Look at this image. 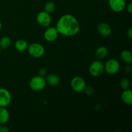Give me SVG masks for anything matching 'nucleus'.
<instances>
[{
    "label": "nucleus",
    "mask_w": 132,
    "mask_h": 132,
    "mask_svg": "<svg viewBox=\"0 0 132 132\" xmlns=\"http://www.w3.org/2000/svg\"><path fill=\"white\" fill-rule=\"evenodd\" d=\"M55 28L59 34L66 37H72L79 32L81 27L76 17L72 14H66L58 19Z\"/></svg>",
    "instance_id": "1"
},
{
    "label": "nucleus",
    "mask_w": 132,
    "mask_h": 132,
    "mask_svg": "<svg viewBox=\"0 0 132 132\" xmlns=\"http://www.w3.org/2000/svg\"><path fill=\"white\" fill-rule=\"evenodd\" d=\"M28 52L31 57L34 58H40L45 55V48L43 45L39 43H32L28 45Z\"/></svg>",
    "instance_id": "2"
},
{
    "label": "nucleus",
    "mask_w": 132,
    "mask_h": 132,
    "mask_svg": "<svg viewBox=\"0 0 132 132\" xmlns=\"http://www.w3.org/2000/svg\"><path fill=\"white\" fill-rule=\"evenodd\" d=\"M46 85V79L44 77L37 76L32 77L29 81V87L35 92H40L43 90Z\"/></svg>",
    "instance_id": "3"
},
{
    "label": "nucleus",
    "mask_w": 132,
    "mask_h": 132,
    "mask_svg": "<svg viewBox=\"0 0 132 132\" xmlns=\"http://www.w3.org/2000/svg\"><path fill=\"white\" fill-rule=\"evenodd\" d=\"M89 72L94 77H100L104 72V64L101 60L94 61L89 66Z\"/></svg>",
    "instance_id": "4"
},
{
    "label": "nucleus",
    "mask_w": 132,
    "mask_h": 132,
    "mask_svg": "<svg viewBox=\"0 0 132 132\" xmlns=\"http://www.w3.org/2000/svg\"><path fill=\"white\" fill-rule=\"evenodd\" d=\"M120 68L121 65L119 62L116 59H109L104 64V71L110 75H114L118 73Z\"/></svg>",
    "instance_id": "5"
},
{
    "label": "nucleus",
    "mask_w": 132,
    "mask_h": 132,
    "mask_svg": "<svg viewBox=\"0 0 132 132\" xmlns=\"http://www.w3.org/2000/svg\"><path fill=\"white\" fill-rule=\"evenodd\" d=\"M36 21L39 25L42 27H50L52 23V18L50 16V14L49 13L46 12L45 10L39 12L37 14L36 16Z\"/></svg>",
    "instance_id": "6"
},
{
    "label": "nucleus",
    "mask_w": 132,
    "mask_h": 132,
    "mask_svg": "<svg viewBox=\"0 0 132 132\" xmlns=\"http://www.w3.org/2000/svg\"><path fill=\"white\" fill-rule=\"evenodd\" d=\"M86 85L85 80L80 76H76L73 77L70 81L71 88L75 92H82Z\"/></svg>",
    "instance_id": "7"
},
{
    "label": "nucleus",
    "mask_w": 132,
    "mask_h": 132,
    "mask_svg": "<svg viewBox=\"0 0 132 132\" xmlns=\"http://www.w3.org/2000/svg\"><path fill=\"white\" fill-rule=\"evenodd\" d=\"M12 101V95L6 88H0V107H6L10 105Z\"/></svg>",
    "instance_id": "8"
},
{
    "label": "nucleus",
    "mask_w": 132,
    "mask_h": 132,
    "mask_svg": "<svg viewBox=\"0 0 132 132\" xmlns=\"http://www.w3.org/2000/svg\"><path fill=\"white\" fill-rule=\"evenodd\" d=\"M59 32L55 27H47L45 31L44 32V38L48 42H54L59 36Z\"/></svg>",
    "instance_id": "9"
},
{
    "label": "nucleus",
    "mask_w": 132,
    "mask_h": 132,
    "mask_svg": "<svg viewBox=\"0 0 132 132\" xmlns=\"http://www.w3.org/2000/svg\"><path fill=\"white\" fill-rule=\"evenodd\" d=\"M108 5L115 12H121L126 6L125 0H108Z\"/></svg>",
    "instance_id": "10"
},
{
    "label": "nucleus",
    "mask_w": 132,
    "mask_h": 132,
    "mask_svg": "<svg viewBox=\"0 0 132 132\" xmlns=\"http://www.w3.org/2000/svg\"><path fill=\"white\" fill-rule=\"evenodd\" d=\"M97 30L99 34L104 37H108L112 34V28L109 24L105 22H102L98 24Z\"/></svg>",
    "instance_id": "11"
},
{
    "label": "nucleus",
    "mask_w": 132,
    "mask_h": 132,
    "mask_svg": "<svg viewBox=\"0 0 132 132\" xmlns=\"http://www.w3.org/2000/svg\"><path fill=\"white\" fill-rule=\"evenodd\" d=\"M46 82L52 86H56L60 83V77L55 73H50L46 75Z\"/></svg>",
    "instance_id": "12"
},
{
    "label": "nucleus",
    "mask_w": 132,
    "mask_h": 132,
    "mask_svg": "<svg viewBox=\"0 0 132 132\" xmlns=\"http://www.w3.org/2000/svg\"><path fill=\"white\" fill-rule=\"evenodd\" d=\"M10 119V113L5 107H0V125H5Z\"/></svg>",
    "instance_id": "13"
},
{
    "label": "nucleus",
    "mask_w": 132,
    "mask_h": 132,
    "mask_svg": "<svg viewBox=\"0 0 132 132\" xmlns=\"http://www.w3.org/2000/svg\"><path fill=\"white\" fill-rule=\"evenodd\" d=\"M121 99L123 103L128 105L132 104V91L130 89H125L121 94Z\"/></svg>",
    "instance_id": "14"
},
{
    "label": "nucleus",
    "mask_w": 132,
    "mask_h": 132,
    "mask_svg": "<svg viewBox=\"0 0 132 132\" xmlns=\"http://www.w3.org/2000/svg\"><path fill=\"white\" fill-rule=\"evenodd\" d=\"M28 43L23 39H19L15 42L14 47L18 52H24L27 50L28 46Z\"/></svg>",
    "instance_id": "15"
},
{
    "label": "nucleus",
    "mask_w": 132,
    "mask_h": 132,
    "mask_svg": "<svg viewBox=\"0 0 132 132\" xmlns=\"http://www.w3.org/2000/svg\"><path fill=\"white\" fill-rule=\"evenodd\" d=\"M108 54V50L106 47L104 46H101L96 49L95 52V56L98 60H102L107 56Z\"/></svg>",
    "instance_id": "16"
},
{
    "label": "nucleus",
    "mask_w": 132,
    "mask_h": 132,
    "mask_svg": "<svg viewBox=\"0 0 132 132\" xmlns=\"http://www.w3.org/2000/svg\"><path fill=\"white\" fill-rule=\"evenodd\" d=\"M121 59L122 61L126 63V64H131L132 63V54L130 51L128 50H125L121 52L120 54Z\"/></svg>",
    "instance_id": "17"
},
{
    "label": "nucleus",
    "mask_w": 132,
    "mask_h": 132,
    "mask_svg": "<svg viewBox=\"0 0 132 132\" xmlns=\"http://www.w3.org/2000/svg\"><path fill=\"white\" fill-rule=\"evenodd\" d=\"M12 43L11 39L8 36H3L0 39V47L1 49L6 50L9 48Z\"/></svg>",
    "instance_id": "18"
},
{
    "label": "nucleus",
    "mask_w": 132,
    "mask_h": 132,
    "mask_svg": "<svg viewBox=\"0 0 132 132\" xmlns=\"http://www.w3.org/2000/svg\"><path fill=\"white\" fill-rule=\"evenodd\" d=\"M55 9V5L53 1H48L45 3V6H44V10L46 12L51 14L54 12Z\"/></svg>",
    "instance_id": "19"
},
{
    "label": "nucleus",
    "mask_w": 132,
    "mask_h": 132,
    "mask_svg": "<svg viewBox=\"0 0 132 132\" xmlns=\"http://www.w3.org/2000/svg\"><path fill=\"white\" fill-rule=\"evenodd\" d=\"M120 86H121V88L123 90L129 88L130 86V82L128 79L123 78L122 79H121V82H120Z\"/></svg>",
    "instance_id": "20"
},
{
    "label": "nucleus",
    "mask_w": 132,
    "mask_h": 132,
    "mask_svg": "<svg viewBox=\"0 0 132 132\" xmlns=\"http://www.w3.org/2000/svg\"><path fill=\"white\" fill-rule=\"evenodd\" d=\"M83 92L86 95L90 96V95H92L94 94V89L90 85H86V86L84 88Z\"/></svg>",
    "instance_id": "21"
},
{
    "label": "nucleus",
    "mask_w": 132,
    "mask_h": 132,
    "mask_svg": "<svg viewBox=\"0 0 132 132\" xmlns=\"http://www.w3.org/2000/svg\"><path fill=\"white\" fill-rule=\"evenodd\" d=\"M38 75L39 76H41V77H44L47 75V70H46V68H40L38 70Z\"/></svg>",
    "instance_id": "22"
},
{
    "label": "nucleus",
    "mask_w": 132,
    "mask_h": 132,
    "mask_svg": "<svg viewBox=\"0 0 132 132\" xmlns=\"http://www.w3.org/2000/svg\"><path fill=\"white\" fill-rule=\"evenodd\" d=\"M9 128L5 125H1L0 126V132H9Z\"/></svg>",
    "instance_id": "23"
},
{
    "label": "nucleus",
    "mask_w": 132,
    "mask_h": 132,
    "mask_svg": "<svg viewBox=\"0 0 132 132\" xmlns=\"http://www.w3.org/2000/svg\"><path fill=\"white\" fill-rule=\"evenodd\" d=\"M126 9H127V11L129 14H131L132 13V3H130L128 5L126 6Z\"/></svg>",
    "instance_id": "24"
},
{
    "label": "nucleus",
    "mask_w": 132,
    "mask_h": 132,
    "mask_svg": "<svg viewBox=\"0 0 132 132\" xmlns=\"http://www.w3.org/2000/svg\"><path fill=\"white\" fill-rule=\"evenodd\" d=\"M127 36L129 37L130 39L132 38V28L130 27L127 31Z\"/></svg>",
    "instance_id": "25"
},
{
    "label": "nucleus",
    "mask_w": 132,
    "mask_h": 132,
    "mask_svg": "<svg viewBox=\"0 0 132 132\" xmlns=\"http://www.w3.org/2000/svg\"><path fill=\"white\" fill-rule=\"evenodd\" d=\"M125 71H126V72H127V73H130V72H131V67L129 65L126 66V67H125Z\"/></svg>",
    "instance_id": "26"
},
{
    "label": "nucleus",
    "mask_w": 132,
    "mask_h": 132,
    "mask_svg": "<svg viewBox=\"0 0 132 132\" xmlns=\"http://www.w3.org/2000/svg\"><path fill=\"white\" fill-rule=\"evenodd\" d=\"M1 28H2V23H1V22L0 21V31H1Z\"/></svg>",
    "instance_id": "27"
},
{
    "label": "nucleus",
    "mask_w": 132,
    "mask_h": 132,
    "mask_svg": "<svg viewBox=\"0 0 132 132\" xmlns=\"http://www.w3.org/2000/svg\"><path fill=\"white\" fill-rule=\"evenodd\" d=\"M1 47H0V52H1Z\"/></svg>",
    "instance_id": "28"
},
{
    "label": "nucleus",
    "mask_w": 132,
    "mask_h": 132,
    "mask_svg": "<svg viewBox=\"0 0 132 132\" xmlns=\"http://www.w3.org/2000/svg\"><path fill=\"white\" fill-rule=\"evenodd\" d=\"M104 1H108V0H104Z\"/></svg>",
    "instance_id": "29"
}]
</instances>
